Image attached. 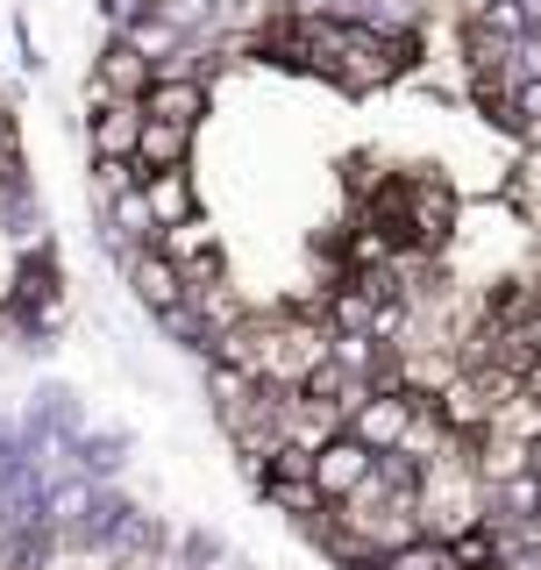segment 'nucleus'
I'll list each match as a JSON object with an SVG mask.
<instances>
[{"mask_svg": "<svg viewBox=\"0 0 541 570\" xmlns=\"http://www.w3.org/2000/svg\"><path fill=\"white\" fill-rule=\"evenodd\" d=\"M100 94H107V100H136V94H150V58H142L129 36L107 50V65H100Z\"/></svg>", "mask_w": 541, "mask_h": 570, "instance_id": "nucleus-7", "label": "nucleus"}, {"mask_svg": "<svg viewBox=\"0 0 541 570\" xmlns=\"http://www.w3.org/2000/svg\"><path fill=\"white\" fill-rule=\"evenodd\" d=\"M142 186H150V207H157V222L165 228H178V222H193V193H186V171H150L142 178Z\"/></svg>", "mask_w": 541, "mask_h": 570, "instance_id": "nucleus-11", "label": "nucleus"}, {"mask_svg": "<svg viewBox=\"0 0 541 570\" xmlns=\"http://www.w3.org/2000/svg\"><path fill=\"white\" fill-rule=\"evenodd\" d=\"M136 299H142L150 314L186 307V264H171L165 249H157V257H136Z\"/></svg>", "mask_w": 541, "mask_h": 570, "instance_id": "nucleus-4", "label": "nucleus"}, {"mask_svg": "<svg viewBox=\"0 0 541 570\" xmlns=\"http://www.w3.org/2000/svg\"><path fill=\"white\" fill-rule=\"evenodd\" d=\"M513 107H520V121H528V129H541V79H528L513 94Z\"/></svg>", "mask_w": 541, "mask_h": 570, "instance_id": "nucleus-15", "label": "nucleus"}, {"mask_svg": "<svg viewBox=\"0 0 541 570\" xmlns=\"http://www.w3.org/2000/svg\"><path fill=\"white\" fill-rule=\"evenodd\" d=\"M264 492L278 499L285 513H314L321 499H328V492H321V478H264Z\"/></svg>", "mask_w": 541, "mask_h": 570, "instance_id": "nucleus-13", "label": "nucleus"}, {"mask_svg": "<svg viewBox=\"0 0 541 570\" xmlns=\"http://www.w3.org/2000/svg\"><path fill=\"white\" fill-rule=\"evenodd\" d=\"M449 563L456 570H499L506 563V542H499L492 528H456L449 534Z\"/></svg>", "mask_w": 541, "mask_h": 570, "instance_id": "nucleus-10", "label": "nucleus"}, {"mask_svg": "<svg viewBox=\"0 0 541 570\" xmlns=\"http://www.w3.org/2000/svg\"><path fill=\"white\" fill-rule=\"evenodd\" d=\"M142 107H150V115H165V121H186V129H200V115H207V86H200V79H186V71H165V79H150Z\"/></svg>", "mask_w": 541, "mask_h": 570, "instance_id": "nucleus-3", "label": "nucleus"}, {"mask_svg": "<svg viewBox=\"0 0 541 570\" xmlns=\"http://www.w3.org/2000/svg\"><path fill=\"white\" fill-rule=\"evenodd\" d=\"M142 129H150V107L142 100H107L94 115V150L100 157H142Z\"/></svg>", "mask_w": 541, "mask_h": 570, "instance_id": "nucleus-2", "label": "nucleus"}, {"mask_svg": "<svg viewBox=\"0 0 541 570\" xmlns=\"http://www.w3.org/2000/svg\"><path fill=\"white\" fill-rule=\"evenodd\" d=\"M107 222H115L121 243H142L150 228H165L157 207H150V186H136V178H129V186H107Z\"/></svg>", "mask_w": 541, "mask_h": 570, "instance_id": "nucleus-6", "label": "nucleus"}, {"mask_svg": "<svg viewBox=\"0 0 541 570\" xmlns=\"http://www.w3.org/2000/svg\"><path fill=\"white\" fill-rule=\"evenodd\" d=\"M129 43L142 50V58H165V65L186 58V29H178L165 8H157V14H136V22H129Z\"/></svg>", "mask_w": 541, "mask_h": 570, "instance_id": "nucleus-8", "label": "nucleus"}, {"mask_svg": "<svg viewBox=\"0 0 541 570\" xmlns=\"http://www.w3.org/2000/svg\"><path fill=\"white\" fill-rule=\"evenodd\" d=\"M186 150H193V129H186V121L150 115V129H142V165H150V171H171V165H186Z\"/></svg>", "mask_w": 541, "mask_h": 570, "instance_id": "nucleus-9", "label": "nucleus"}, {"mask_svg": "<svg viewBox=\"0 0 541 570\" xmlns=\"http://www.w3.org/2000/svg\"><path fill=\"white\" fill-rule=\"evenodd\" d=\"M165 257L186 264V272H214V236H207V222H178V228H165Z\"/></svg>", "mask_w": 541, "mask_h": 570, "instance_id": "nucleus-12", "label": "nucleus"}, {"mask_svg": "<svg viewBox=\"0 0 541 570\" xmlns=\"http://www.w3.org/2000/svg\"><path fill=\"white\" fill-rule=\"evenodd\" d=\"M385 570H456V563H449V542H406V549H392Z\"/></svg>", "mask_w": 541, "mask_h": 570, "instance_id": "nucleus-14", "label": "nucleus"}, {"mask_svg": "<svg viewBox=\"0 0 541 570\" xmlns=\"http://www.w3.org/2000/svg\"><path fill=\"white\" fill-rule=\"evenodd\" d=\"M350 428H356L364 442H377V450H400L406 428H413V400H400V392H385V400H364Z\"/></svg>", "mask_w": 541, "mask_h": 570, "instance_id": "nucleus-5", "label": "nucleus"}, {"mask_svg": "<svg viewBox=\"0 0 541 570\" xmlns=\"http://www.w3.org/2000/svg\"><path fill=\"white\" fill-rule=\"evenodd\" d=\"M314 478H321V492H328V499H350L371 478V442L356 435V428H350V435H335V442H321V450H314Z\"/></svg>", "mask_w": 541, "mask_h": 570, "instance_id": "nucleus-1", "label": "nucleus"}]
</instances>
